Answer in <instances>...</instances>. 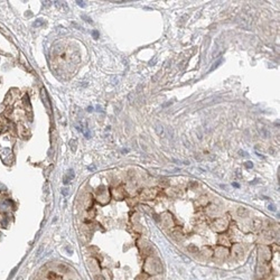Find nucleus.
<instances>
[{"mask_svg": "<svg viewBox=\"0 0 280 280\" xmlns=\"http://www.w3.org/2000/svg\"><path fill=\"white\" fill-rule=\"evenodd\" d=\"M62 194H63L64 196H66L67 194H68V188H64V189L62 190Z\"/></svg>", "mask_w": 280, "mask_h": 280, "instance_id": "obj_16", "label": "nucleus"}, {"mask_svg": "<svg viewBox=\"0 0 280 280\" xmlns=\"http://www.w3.org/2000/svg\"><path fill=\"white\" fill-rule=\"evenodd\" d=\"M214 255H215V258H217V259H224V258L226 257V251H225L223 248H217L215 250V252H214Z\"/></svg>", "mask_w": 280, "mask_h": 280, "instance_id": "obj_4", "label": "nucleus"}, {"mask_svg": "<svg viewBox=\"0 0 280 280\" xmlns=\"http://www.w3.org/2000/svg\"><path fill=\"white\" fill-rule=\"evenodd\" d=\"M95 280H105V279H104V277H103V276H101V274H100V276H95Z\"/></svg>", "mask_w": 280, "mask_h": 280, "instance_id": "obj_17", "label": "nucleus"}, {"mask_svg": "<svg viewBox=\"0 0 280 280\" xmlns=\"http://www.w3.org/2000/svg\"><path fill=\"white\" fill-rule=\"evenodd\" d=\"M245 167H247V168H252V167H253L252 161H247V163H245Z\"/></svg>", "mask_w": 280, "mask_h": 280, "instance_id": "obj_14", "label": "nucleus"}, {"mask_svg": "<svg viewBox=\"0 0 280 280\" xmlns=\"http://www.w3.org/2000/svg\"><path fill=\"white\" fill-rule=\"evenodd\" d=\"M92 34H93V37L95 38V39H98V38H99V33L96 32V30H94V32L92 33Z\"/></svg>", "mask_w": 280, "mask_h": 280, "instance_id": "obj_15", "label": "nucleus"}, {"mask_svg": "<svg viewBox=\"0 0 280 280\" xmlns=\"http://www.w3.org/2000/svg\"><path fill=\"white\" fill-rule=\"evenodd\" d=\"M145 270L149 273H159L163 270V267H161L160 262L158 260H154V259H149L147 260V262L145 263Z\"/></svg>", "mask_w": 280, "mask_h": 280, "instance_id": "obj_1", "label": "nucleus"}, {"mask_svg": "<svg viewBox=\"0 0 280 280\" xmlns=\"http://www.w3.org/2000/svg\"><path fill=\"white\" fill-rule=\"evenodd\" d=\"M76 2H77V5H79V6H81V7H84V6H85L84 3H83V1H76Z\"/></svg>", "mask_w": 280, "mask_h": 280, "instance_id": "obj_18", "label": "nucleus"}, {"mask_svg": "<svg viewBox=\"0 0 280 280\" xmlns=\"http://www.w3.org/2000/svg\"><path fill=\"white\" fill-rule=\"evenodd\" d=\"M202 253H203V255L206 258H210L211 255H212V251L210 250V249H204V250L202 251Z\"/></svg>", "mask_w": 280, "mask_h": 280, "instance_id": "obj_11", "label": "nucleus"}, {"mask_svg": "<svg viewBox=\"0 0 280 280\" xmlns=\"http://www.w3.org/2000/svg\"><path fill=\"white\" fill-rule=\"evenodd\" d=\"M269 210H271V211H274V205H269Z\"/></svg>", "mask_w": 280, "mask_h": 280, "instance_id": "obj_19", "label": "nucleus"}, {"mask_svg": "<svg viewBox=\"0 0 280 280\" xmlns=\"http://www.w3.org/2000/svg\"><path fill=\"white\" fill-rule=\"evenodd\" d=\"M88 110H89V111H93V108H92V107H89Z\"/></svg>", "mask_w": 280, "mask_h": 280, "instance_id": "obj_20", "label": "nucleus"}, {"mask_svg": "<svg viewBox=\"0 0 280 280\" xmlns=\"http://www.w3.org/2000/svg\"><path fill=\"white\" fill-rule=\"evenodd\" d=\"M73 177H74V174H73V170L72 169H70L68 172H67V174L66 175L63 177V183H64L65 185H67L68 183H70L72 179H73Z\"/></svg>", "mask_w": 280, "mask_h": 280, "instance_id": "obj_5", "label": "nucleus"}, {"mask_svg": "<svg viewBox=\"0 0 280 280\" xmlns=\"http://www.w3.org/2000/svg\"><path fill=\"white\" fill-rule=\"evenodd\" d=\"M238 214H239V216H244L248 214V211H247L245 207H240L239 210H238Z\"/></svg>", "mask_w": 280, "mask_h": 280, "instance_id": "obj_9", "label": "nucleus"}, {"mask_svg": "<svg viewBox=\"0 0 280 280\" xmlns=\"http://www.w3.org/2000/svg\"><path fill=\"white\" fill-rule=\"evenodd\" d=\"M219 243L222 245H229L230 244V240L226 238V236L224 235H221L220 236V239H219Z\"/></svg>", "mask_w": 280, "mask_h": 280, "instance_id": "obj_8", "label": "nucleus"}, {"mask_svg": "<svg viewBox=\"0 0 280 280\" xmlns=\"http://www.w3.org/2000/svg\"><path fill=\"white\" fill-rule=\"evenodd\" d=\"M213 225H214V229H215L216 231H223L225 228H226V221L223 219H219L214 222Z\"/></svg>", "mask_w": 280, "mask_h": 280, "instance_id": "obj_3", "label": "nucleus"}, {"mask_svg": "<svg viewBox=\"0 0 280 280\" xmlns=\"http://www.w3.org/2000/svg\"><path fill=\"white\" fill-rule=\"evenodd\" d=\"M264 238L267 240H272L274 238V233L272 232V231H268V232H265V233H264Z\"/></svg>", "mask_w": 280, "mask_h": 280, "instance_id": "obj_10", "label": "nucleus"}, {"mask_svg": "<svg viewBox=\"0 0 280 280\" xmlns=\"http://www.w3.org/2000/svg\"><path fill=\"white\" fill-rule=\"evenodd\" d=\"M253 223H254V228L255 229L261 228V225H262V222H261V220H259V219H254Z\"/></svg>", "mask_w": 280, "mask_h": 280, "instance_id": "obj_12", "label": "nucleus"}, {"mask_svg": "<svg viewBox=\"0 0 280 280\" xmlns=\"http://www.w3.org/2000/svg\"><path fill=\"white\" fill-rule=\"evenodd\" d=\"M157 188H150V189H145L142 193H141V198L143 201H150V199L155 198L157 196Z\"/></svg>", "mask_w": 280, "mask_h": 280, "instance_id": "obj_2", "label": "nucleus"}, {"mask_svg": "<svg viewBox=\"0 0 280 280\" xmlns=\"http://www.w3.org/2000/svg\"><path fill=\"white\" fill-rule=\"evenodd\" d=\"M258 273H259V277L260 278H264L267 274H268V269L265 268L264 265H261L259 268V271H258Z\"/></svg>", "mask_w": 280, "mask_h": 280, "instance_id": "obj_7", "label": "nucleus"}, {"mask_svg": "<svg viewBox=\"0 0 280 280\" xmlns=\"http://www.w3.org/2000/svg\"><path fill=\"white\" fill-rule=\"evenodd\" d=\"M242 254H243L242 247H240V245H235V247L233 248V255L235 258H240V257H242Z\"/></svg>", "mask_w": 280, "mask_h": 280, "instance_id": "obj_6", "label": "nucleus"}, {"mask_svg": "<svg viewBox=\"0 0 280 280\" xmlns=\"http://www.w3.org/2000/svg\"><path fill=\"white\" fill-rule=\"evenodd\" d=\"M188 250L192 252V253H198V249H197V247H195V245H189L188 247Z\"/></svg>", "mask_w": 280, "mask_h": 280, "instance_id": "obj_13", "label": "nucleus"}]
</instances>
